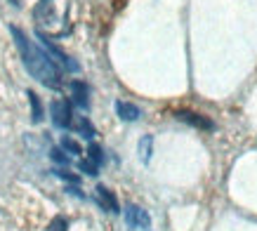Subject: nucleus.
<instances>
[{
	"label": "nucleus",
	"instance_id": "13",
	"mask_svg": "<svg viewBox=\"0 0 257 231\" xmlns=\"http://www.w3.org/2000/svg\"><path fill=\"white\" fill-rule=\"evenodd\" d=\"M87 161L94 163L97 168H101V165H104V151H101L99 144L90 142V147H87Z\"/></svg>",
	"mask_w": 257,
	"mask_h": 231
},
{
	"label": "nucleus",
	"instance_id": "10",
	"mask_svg": "<svg viewBox=\"0 0 257 231\" xmlns=\"http://www.w3.org/2000/svg\"><path fill=\"white\" fill-rule=\"evenodd\" d=\"M26 97H29V104H31V121L33 123H43L45 113H43V101H40V97L33 92V90H26Z\"/></svg>",
	"mask_w": 257,
	"mask_h": 231
},
{
	"label": "nucleus",
	"instance_id": "1",
	"mask_svg": "<svg viewBox=\"0 0 257 231\" xmlns=\"http://www.w3.org/2000/svg\"><path fill=\"white\" fill-rule=\"evenodd\" d=\"M10 33L15 38V45L22 54V62L26 71L31 73V78H36L40 85H45L50 90H62V71L47 57L45 50L36 45L19 26H10Z\"/></svg>",
	"mask_w": 257,
	"mask_h": 231
},
{
	"label": "nucleus",
	"instance_id": "8",
	"mask_svg": "<svg viewBox=\"0 0 257 231\" xmlns=\"http://www.w3.org/2000/svg\"><path fill=\"white\" fill-rule=\"evenodd\" d=\"M113 108H116V116L120 118V121H125V123H135V121H140L142 118V108L135 106L133 101L118 99L116 104H113Z\"/></svg>",
	"mask_w": 257,
	"mask_h": 231
},
{
	"label": "nucleus",
	"instance_id": "16",
	"mask_svg": "<svg viewBox=\"0 0 257 231\" xmlns=\"http://www.w3.org/2000/svg\"><path fill=\"white\" fill-rule=\"evenodd\" d=\"M47 231H69V222L64 217H55L50 222V226H47Z\"/></svg>",
	"mask_w": 257,
	"mask_h": 231
},
{
	"label": "nucleus",
	"instance_id": "14",
	"mask_svg": "<svg viewBox=\"0 0 257 231\" xmlns=\"http://www.w3.org/2000/svg\"><path fill=\"white\" fill-rule=\"evenodd\" d=\"M50 158H52V161H55V163H59V165H69V156H66V154H64V151H62V149H50Z\"/></svg>",
	"mask_w": 257,
	"mask_h": 231
},
{
	"label": "nucleus",
	"instance_id": "9",
	"mask_svg": "<svg viewBox=\"0 0 257 231\" xmlns=\"http://www.w3.org/2000/svg\"><path fill=\"white\" fill-rule=\"evenodd\" d=\"M71 130H76L80 135V137H85L92 142L94 135H97V130H94V125L87 121L85 116H73V123H71Z\"/></svg>",
	"mask_w": 257,
	"mask_h": 231
},
{
	"label": "nucleus",
	"instance_id": "4",
	"mask_svg": "<svg viewBox=\"0 0 257 231\" xmlns=\"http://www.w3.org/2000/svg\"><path fill=\"white\" fill-rule=\"evenodd\" d=\"M123 215H125V222H127L130 229H142V231L151 229V217H149V212L144 208H140V205H135V203L125 205Z\"/></svg>",
	"mask_w": 257,
	"mask_h": 231
},
{
	"label": "nucleus",
	"instance_id": "15",
	"mask_svg": "<svg viewBox=\"0 0 257 231\" xmlns=\"http://www.w3.org/2000/svg\"><path fill=\"white\" fill-rule=\"evenodd\" d=\"M78 168L83 170L85 175H90V177H97V175H99V168H97L94 163H90L87 158H85V161H80V163H78Z\"/></svg>",
	"mask_w": 257,
	"mask_h": 231
},
{
	"label": "nucleus",
	"instance_id": "5",
	"mask_svg": "<svg viewBox=\"0 0 257 231\" xmlns=\"http://www.w3.org/2000/svg\"><path fill=\"white\" fill-rule=\"evenodd\" d=\"M172 116H175L177 121H182V123L191 125V128H198V130H208V132L215 130V123H212L210 118H205V116H201V113H196V111L179 108V111H175Z\"/></svg>",
	"mask_w": 257,
	"mask_h": 231
},
{
	"label": "nucleus",
	"instance_id": "2",
	"mask_svg": "<svg viewBox=\"0 0 257 231\" xmlns=\"http://www.w3.org/2000/svg\"><path fill=\"white\" fill-rule=\"evenodd\" d=\"M36 38L40 40V47L45 50L47 57H50V59H52V62L59 66V69H64L66 73H78V71H80V64L76 62L71 54L64 52L59 45H55V43H52V38H47L43 31H36Z\"/></svg>",
	"mask_w": 257,
	"mask_h": 231
},
{
	"label": "nucleus",
	"instance_id": "7",
	"mask_svg": "<svg viewBox=\"0 0 257 231\" xmlns=\"http://www.w3.org/2000/svg\"><path fill=\"white\" fill-rule=\"evenodd\" d=\"M69 90H71V101L78 108L87 111V108H90V87H87V83H83V80H71Z\"/></svg>",
	"mask_w": 257,
	"mask_h": 231
},
{
	"label": "nucleus",
	"instance_id": "3",
	"mask_svg": "<svg viewBox=\"0 0 257 231\" xmlns=\"http://www.w3.org/2000/svg\"><path fill=\"white\" fill-rule=\"evenodd\" d=\"M50 116H52V125L59 130H71L73 123V108L69 99H55L50 104Z\"/></svg>",
	"mask_w": 257,
	"mask_h": 231
},
{
	"label": "nucleus",
	"instance_id": "18",
	"mask_svg": "<svg viewBox=\"0 0 257 231\" xmlns=\"http://www.w3.org/2000/svg\"><path fill=\"white\" fill-rule=\"evenodd\" d=\"M10 3H12L15 8H22V3H24V0H10Z\"/></svg>",
	"mask_w": 257,
	"mask_h": 231
},
{
	"label": "nucleus",
	"instance_id": "11",
	"mask_svg": "<svg viewBox=\"0 0 257 231\" xmlns=\"http://www.w3.org/2000/svg\"><path fill=\"white\" fill-rule=\"evenodd\" d=\"M140 161L144 163V165H149L151 163V154H154V137L151 135H144V137L140 139Z\"/></svg>",
	"mask_w": 257,
	"mask_h": 231
},
{
	"label": "nucleus",
	"instance_id": "12",
	"mask_svg": "<svg viewBox=\"0 0 257 231\" xmlns=\"http://www.w3.org/2000/svg\"><path fill=\"white\" fill-rule=\"evenodd\" d=\"M59 149H62V151H66V154H71V156H80V154H83L80 144L76 142V139H71L69 135H64V137L59 139Z\"/></svg>",
	"mask_w": 257,
	"mask_h": 231
},
{
	"label": "nucleus",
	"instance_id": "17",
	"mask_svg": "<svg viewBox=\"0 0 257 231\" xmlns=\"http://www.w3.org/2000/svg\"><path fill=\"white\" fill-rule=\"evenodd\" d=\"M55 175L59 179H64V182H71V184H80V177L78 175H71L69 170H55Z\"/></svg>",
	"mask_w": 257,
	"mask_h": 231
},
{
	"label": "nucleus",
	"instance_id": "6",
	"mask_svg": "<svg viewBox=\"0 0 257 231\" xmlns=\"http://www.w3.org/2000/svg\"><path fill=\"white\" fill-rule=\"evenodd\" d=\"M94 200L99 203L101 210H106V212H111V215H118V212H120V205H118L116 193L111 191L109 186L97 184V189H94Z\"/></svg>",
	"mask_w": 257,
	"mask_h": 231
}]
</instances>
